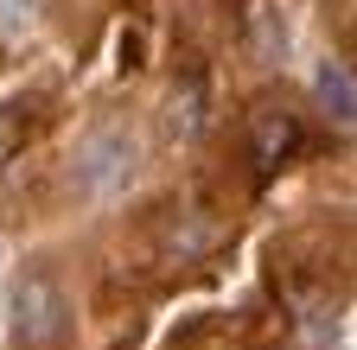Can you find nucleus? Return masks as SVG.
Instances as JSON below:
<instances>
[{
	"mask_svg": "<svg viewBox=\"0 0 357 350\" xmlns=\"http://www.w3.org/2000/svg\"><path fill=\"white\" fill-rule=\"evenodd\" d=\"M32 26H38V0H0V32L7 38H20Z\"/></svg>",
	"mask_w": 357,
	"mask_h": 350,
	"instance_id": "6",
	"label": "nucleus"
},
{
	"mask_svg": "<svg viewBox=\"0 0 357 350\" xmlns=\"http://www.w3.org/2000/svg\"><path fill=\"white\" fill-rule=\"evenodd\" d=\"M312 90H319V109H326L338 127H351V115H357V83H351V70H344L338 58H332V64H319Z\"/></svg>",
	"mask_w": 357,
	"mask_h": 350,
	"instance_id": "4",
	"label": "nucleus"
},
{
	"mask_svg": "<svg viewBox=\"0 0 357 350\" xmlns=\"http://www.w3.org/2000/svg\"><path fill=\"white\" fill-rule=\"evenodd\" d=\"M13 147H20V121L0 109V159H13Z\"/></svg>",
	"mask_w": 357,
	"mask_h": 350,
	"instance_id": "7",
	"label": "nucleus"
},
{
	"mask_svg": "<svg viewBox=\"0 0 357 350\" xmlns=\"http://www.w3.org/2000/svg\"><path fill=\"white\" fill-rule=\"evenodd\" d=\"M128 172H134V141L121 134V127H96V134L77 147V191H83V198L121 191Z\"/></svg>",
	"mask_w": 357,
	"mask_h": 350,
	"instance_id": "2",
	"label": "nucleus"
},
{
	"mask_svg": "<svg viewBox=\"0 0 357 350\" xmlns=\"http://www.w3.org/2000/svg\"><path fill=\"white\" fill-rule=\"evenodd\" d=\"M70 305H64V293H58V280L52 274H26L20 280V293H13V325H20V344L26 350H52L58 337H64V319Z\"/></svg>",
	"mask_w": 357,
	"mask_h": 350,
	"instance_id": "1",
	"label": "nucleus"
},
{
	"mask_svg": "<svg viewBox=\"0 0 357 350\" xmlns=\"http://www.w3.org/2000/svg\"><path fill=\"white\" fill-rule=\"evenodd\" d=\"M249 38H255V58H261V64H275V58H281V26H275V13H268V7H255Z\"/></svg>",
	"mask_w": 357,
	"mask_h": 350,
	"instance_id": "5",
	"label": "nucleus"
},
{
	"mask_svg": "<svg viewBox=\"0 0 357 350\" xmlns=\"http://www.w3.org/2000/svg\"><path fill=\"white\" fill-rule=\"evenodd\" d=\"M249 153H255V166L261 172H275V166H287L294 153H300V121L287 115V109H255L249 115Z\"/></svg>",
	"mask_w": 357,
	"mask_h": 350,
	"instance_id": "3",
	"label": "nucleus"
}]
</instances>
